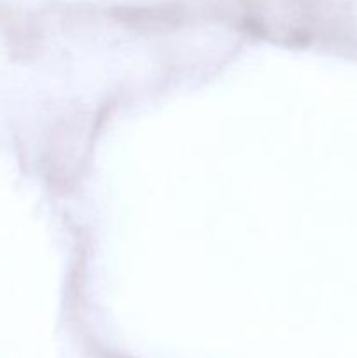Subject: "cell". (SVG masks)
Listing matches in <instances>:
<instances>
[]
</instances>
